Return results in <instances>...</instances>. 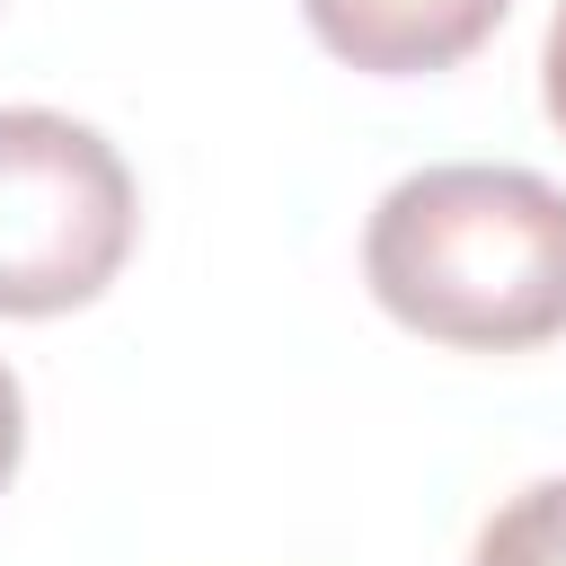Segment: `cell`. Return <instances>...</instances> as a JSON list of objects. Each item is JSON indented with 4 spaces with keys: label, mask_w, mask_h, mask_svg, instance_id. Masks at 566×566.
I'll return each mask as SVG.
<instances>
[{
    "label": "cell",
    "mask_w": 566,
    "mask_h": 566,
    "mask_svg": "<svg viewBox=\"0 0 566 566\" xmlns=\"http://www.w3.org/2000/svg\"><path fill=\"white\" fill-rule=\"evenodd\" d=\"M363 283L424 345L531 354L566 336V186L495 159L416 168L371 203Z\"/></svg>",
    "instance_id": "cell-1"
},
{
    "label": "cell",
    "mask_w": 566,
    "mask_h": 566,
    "mask_svg": "<svg viewBox=\"0 0 566 566\" xmlns=\"http://www.w3.org/2000/svg\"><path fill=\"white\" fill-rule=\"evenodd\" d=\"M469 566H566V478L504 495L469 548Z\"/></svg>",
    "instance_id": "cell-4"
},
{
    "label": "cell",
    "mask_w": 566,
    "mask_h": 566,
    "mask_svg": "<svg viewBox=\"0 0 566 566\" xmlns=\"http://www.w3.org/2000/svg\"><path fill=\"white\" fill-rule=\"evenodd\" d=\"M310 9V35L371 71V80H424V71H451L469 62L513 0H301Z\"/></svg>",
    "instance_id": "cell-3"
},
{
    "label": "cell",
    "mask_w": 566,
    "mask_h": 566,
    "mask_svg": "<svg viewBox=\"0 0 566 566\" xmlns=\"http://www.w3.org/2000/svg\"><path fill=\"white\" fill-rule=\"evenodd\" d=\"M18 451H27V389H18V371L0 363V486L18 478Z\"/></svg>",
    "instance_id": "cell-5"
},
{
    "label": "cell",
    "mask_w": 566,
    "mask_h": 566,
    "mask_svg": "<svg viewBox=\"0 0 566 566\" xmlns=\"http://www.w3.org/2000/svg\"><path fill=\"white\" fill-rule=\"evenodd\" d=\"M142 230L115 142L53 106H0V318L88 310Z\"/></svg>",
    "instance_id": "cell-2"
},
{
    "label": "cell",
    "mask_w": 566,
    "mask_h": 566,
    "mask_svg": "<svg viewBox=\"0 0 566 566\" xmlns=\"http://www.w3.org/2000/svg\"><path fill=\"white\" fill-rule=\"evenodd\" d=\"M539 97H548V124L566 133V0L548 18V44H539Z\"/></svg>",
    "instance_id": "cell-6"
}]
</instances>
